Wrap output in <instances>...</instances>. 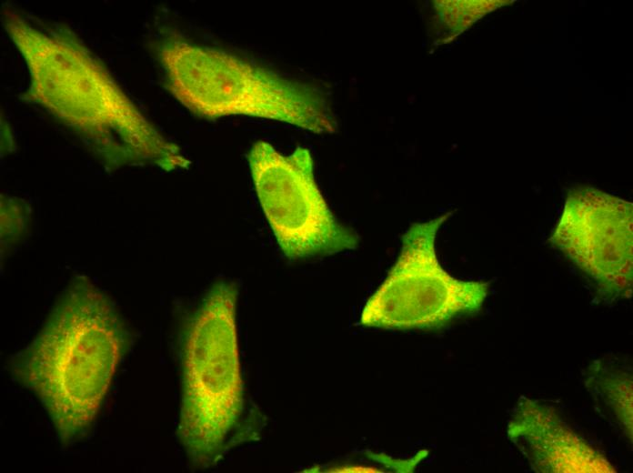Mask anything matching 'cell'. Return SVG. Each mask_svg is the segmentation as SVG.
Masks as SVG:
<instances>
[{
    "label": "cell",
    "mask_w": 633,
    "mask_h": 473,
    "mask_svg": "<svg viewBox=\"0 0 633 473\" xmlns=\"http://www.w3.org/2000/svg\"><path fill=\"white\" fill-rule=\"evenodd\" d=\"M508 435L542 472H616L608 459L568 428L549 408L523 398Z\"/></svg>",
    "instance_id": "obj_8"
},
{
    "label": "cell",
    "mask_w": 633,
    "mask_h": 473,
    "mask_svg": "<svg viewBox=\"0 0 633 473\" xmlns=\"http://www.w3.org/2000/svg\"><path fill=\"white\" fill-rule=\"evenodd\" d=\"M550 240L607 292L631 296V203L593 187H578L568 194Z\"/></svg>",
    "instance_id": "obj_7"
},
{
    "label": "cell",
    "mask_w": 633,
    "mask_h": 473,
    "mask_svg": "<svg viewBox=\"0 0 633 473\" xmlns=\"http://www.w3.org/2000/svg\"><path fill=\"white\" fill-rule=\"evenodd\" d=\"M238 289L221 280L207 293L187 335L178 434L195 463L221 452L241 412L236 309Z\"/></svg>",
    "instance_id": "obj_4"
},
{
    "label": "cell",
    "mask_w": 633,
    "mask_h": 473,
    "mask_svg": "<svg viewBox=\"0 0 633 473\" xmlns=\"http://www.w3.org/2000/svg\"><path fill=\"white\" fill-rule=\"evenodd\" d=\"M7 30L32 74V96L90 134L104 131L130 143L139 159L166 169L179 148L165 139L111 81L85 49L64 31L31 26L18 16Z\"/></svg>",
    "instance_id": "obj_2"
},
{
    "label": "cell",
    "mask_w": 633,
    "mask_h": 473,
    "mask_svg": "<svg viewBox=\"0 0 633 473\" xmlns=\"http://www.w3.org/2000/svg\"><path fill=\"white\" fill-rule=\"evenodd\" d=\"M247 158L259 204L287 258L326 257L358 247V235L336 217L321 194L307 148L284 155L258 140Z\"/></svg>",
    "instance_id": "obj_6"
},
{
    "label": "cell",
    "mask_w": 633,
    "mask_h": 473,
    "mask_svg": "<svg viewBox=\"0 0 633 473\" xmlns=\"http://www.w3.org/2000/svg\"><path fill=\"white\" fill-rule=\"evenodd\" d=\"M166 83L190 111L206 118L248 116L317 134L337 125L320 91L228 52L167 38L158 47Z\"/></svg>",
    "instance_id": "obj_3"
},
{
    "label": "cell",
    "mask_w": 633,
    "mask_h": 473,
    "mask_svg": "<svg viewBox=\"0 0 633 473\" xmlns=\"http://www.w3.org/2000/svg\"><path fill=\"white\" fill-rule=\"evenodd\" d=\"M451 215L414 223L405 232L396 262L362 310L363 326L431 330L481 308L489 283L455 278L437 257V233Z\"/></svg>",
    "instance_id": "obj_5"
},
{
    "label": "cell",
    "mask_w": 633,
    "mask_h": 473,
    "mask_svg": "<svg viewBox=\"0 0 633 473\" xmlns=\"http://www.w3.org/2000/svg\"><path fill=\"white\" fill-rule=\"evenodd\" d=\"M603 390L627 432L632 433V383L628 376H609L603 379Z\"/></svg>",
    "instance_id": "obj_9"
},
{
    "label": "cell",
    "mask_w": 633,
    "mask_h": 473,
    "mask_svg": "<svg viewBox=\"0 0 633 473\" xmlns=\"http://www.w3.org/2000/svg\"><path fill=\"white\" fill-rule=\"evenodd\" d=\"M121 337L103 297L90 288L67 296L13 371L47 410L61 440L80 437L95 419L121 355Z\"/></svg>",
    "instance_id": "obj_1"
}]
</instances>
